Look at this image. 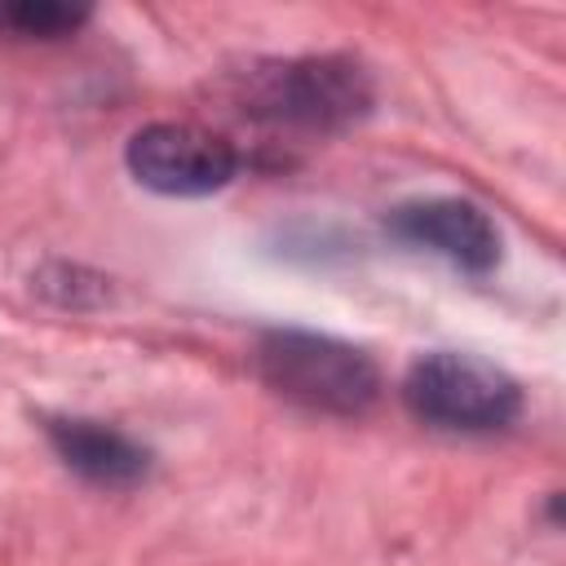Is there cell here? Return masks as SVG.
I'll return each mask as SVG.
<instances>
[{"label":"cell","mask_w":566,"mask_h":566,"mask_svg":"<svg viewBox=\"0 0 566 566\" xmlns=\"http://www.w3.org/2000/svg\"><path fill=\"white\" fill-rule=\"evenodd\" d=\"M49 442L71 473L97 486H133L150 469L146 447L102 420H53Z\"/></svg>","instance_id":"cell-6"},{"label":"cell","mask_w":566,"mask_h":566,"mask_svg":"<svg viewBox=\"0 0 566 566\" xmlns=\"http://www.w3.org/2000/svg\"><path fill=\"white\" fill-rule=\"evenodd\" d=\"M243 111L292 128H349L371 111V80L349 57H292L248 71Z\"/></svg>","instance_id":"cell-2"},{"label":"cell","mask_w":566,"mask_h":566,"mask_svg":"<svg viewBox=\"0 0 566 566\" xmlns=\"http://www.w3.org/2000/svg\"><path fill=\"white\" fill-rule=\"evenodd\" d=\"M84 22H88L84 4H57V0L0 4V31H13L22 40H62V35H75Z\"/></svg>","instance_id":"cell-7"},{"label":"cell","mask_w":566,"mask_h":566,"mask_svg":"<svg viewBox=\"0 0 566 566\" xmlns=\"http://www.w3.org/2000/svg\"><path fill=\"white\" fill-rule=\"evenodd\" d=\"M385 226L407 248L438 252L464 274H486L500 261V230L469 199H411V203H398L385 217Z\"/></svg>","instance_id":"cell-5"},{"label":"cell","mask_w":566,"mask_h":566,"mask_svg":"<svg viewBox=\"0 0 566 566\" xmlns=\"http://www.w3.org/2000/svg\"><path fill=\"white\" fill-rule=\"evenodd\" d=\"M256 371L274 394L323 416H358L380 394L376 363L363 349L318 332H265L256 345Z\"/></svg>","instance_id":"cell-1"},{"label":"cell","mask_w":566,"mask_h":566,"mask_svg":"<svg viewBox=\"0 0 566 566\" xmlns=\"http://www.w3.org/2000/svg\"><path fill=\"white\" fill-rule=\"evenodd\" d=\"M402 402L416 420L433 429H455V433H495L517 420L522 411V389L513 376H504L495 363L478 354H455L438 349L411 363L402 380Z\"/></svg>","instance_id":"cell-3"},{"label":"cell","mask_w":566,"mask_h":566,"mask_svg":"<svg viewBox=\"0 0 566 566\" xmlns=\"http://www.w3.org/2000/svg\"><path fill=\"white\" fill-rule=\"evenodd\" d=\"M128 172L159 195H212L239 172V155L221 133L199 124H146L128 137Z\"/></svg>","instance_id":"cell-4"}]
</instances>
